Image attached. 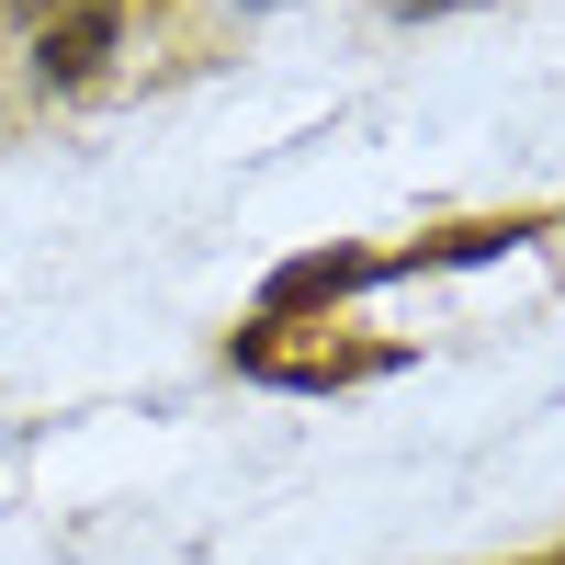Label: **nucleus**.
Segmentation results:
<instances>
[{
    "label": "nucleus",
    "mask_w": 565,
    "mask_h": 565,
    "mask_svg": "<svg viewBox=\"0 0 565 565\" xmlns=\"http://www.w3.org/2000/svg\"><path fill=\"white\" fill-rule=\"evenodd\" d=\"M103 57H114V12H68V23H45V45H34L45 79H90Z\"/></svg>",
    "instance_id": "obj_1"
},
{
    "label": "nucleus",
    "mask_w": 565,
    "mask_h": 565,
    "mask_svg": "<svg viewBox=\"0 0 565 565\" xmlns=\"http://www.w3.org/2000/svg\"><path fill=\"white\" fill-rule=\"evenodd\" d=\"M373 260H351V249H317V260H295V271H271V317H295V306H328V295H351V282H362Z\"/></svg>",
    "instance_id": "obj_2"
},
{
    "label": "nucleus",
    "mask_w": 565,
    "mask_h": 565,
    "mask_svg": "<svg viewBox=\"0 0 565 565\" xmlns=\"http://www.w3.org/2000/svg\"><path fill=\"white\" fill-rule=\"evenodd\" d=\"M407 12H452V0H407Z\"/></svg>",
    "instance_id": "obj_3"
}]
</instances>
